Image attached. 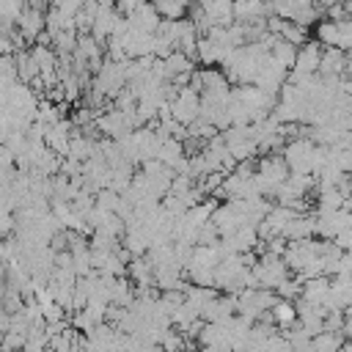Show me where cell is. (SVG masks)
Here are the masks:
<instances>
[{
    "label": "cell",
    "mask_w": 352,
    "mask_h": 352,
    "mask_svg": "<svg viewBox=\"0 0 352 352\" xmlns=\"http://www.w3.org/2000/svg\"><path fill=\"white\" fill-rule=\"evenodd\" d=\"M94 94L104 96V99H116L124 88H126V72H124V60H110L104 58V63L94 72Z\"/></svg>",
    "instance_id": "1"
},
{
    "label": "cell",
    "mask_w": 352,
    "mask_h": 352,
    "mask_svg": "<svg viewBox=\"0 0 352 352\" xmlns=\"http://www.w3.org/2000/svg\"><path fill=\"white\" fill-rule=\"evenodd\" d=\"M314 138H292L280 154L292 173H314Z\"/></svg>",
    "instance_id": "2"
},
{
    "label": "cell",
    "mask_w": 352,
    "mask_h": 352,
    "mask_svg": "<svg viewBox=\"0 0 352 352\" xmlns=\"http://www.w3.org/2000/svg\"><path fill=\"white\" fill-rule=\"evenodd\" d=\"M170 113H173V118L182 121L184 126H190L192 121H198V118H201V91L190 88V85L182 88L179 96L170 102Z\"/></svg>",
    "instance_id": "3"
},
{
    "label": "cell",
    "mask_w": 352,
    "mask_h": 352,
    "mask_svg": "<svg viewBox=\"0 0 352 352\" xmlns=\"http://www.w3.org/2000/svg\"><path fill=\"white\" fill-rule=\"evenodd\" d=\"M129 25L132 28H138V30H146V33H157L160 30V25H162V14H160V8H157V3H151V0H143L129 16Z\"/></svg>",
    "instance_id": "4"
},
{
    "label": "cell",
    "mask_w": 352,
    "mask_h": 352,
    "mask_svg": "<svg viewBox=\"0 0 352 352\" xmlns=\"http://www.w3.org/2000/svg\"><path fill=\"white\" fill-rule=\"evenodd\" d=\"M16 30H19L28 41H38V36L47 30V11L25 8V11L16 16Z\"/></svg>",
    "instance_id": "5"
},
{
    "label": "cell",
    "mask_w": 352,
    "mask_h": 352,
    "mask_svg": "<svg viewBox=\"0 0 352 352\" xmlns=\"http://www.w3.org/2000/svg\"><path fill=\"white\" fill-rule=\"evenodd\" d=\"M322 52H324V47L316 41V38H311L308 44H302L300 50H297V60H294V72H300V74H319V63H322Z\"/></svg>",
    "instance_id": "6"
},
{
    "label": "cell",
    "mask_w": 352,
    "mask_h": 352,
    "mask_svg": "<svg viewBox=\"0 0 352 352\" xmlns=\"http://www.w3.org/2000/svg\"><path fill=\"white\" fill-rule=\"evenodd\" d=\"M124 14L116 8V6H102V11L96 14V19H94V38L99 41V44H107V38L113 36V30H116V25H118V19H121Z\"/></svg>",
    "instance_id": "7"
},
{
    "label": "cell",
    "mask_w": 352,
    "mask_h": 352,
    "mask_svg": "<svg viewBox=\"0 0 352 352\" xmlns=\"http://www.w3.org/2000/svg\"><path fill=\"white\" fill-rule=\"evenodd\" d=\"M236 314V294H220V297H214L206 308H204V314H201V319L204 322H226V319H231Z\"/></svg>",
    "instance_id": "8"
},
{
    "label": "cell",
    "mask_w": 352,
    "mask_h": 352,
    "mask_svg": "<svg viewBox=\"0 0 352 352\" xmlns=\"http://www.w3.org/2000/svg\"><path fill=\"white\" fill-rule=\"evenodd\" d=\"M231 50H236V47H223V44H217L214 38L201 36V38H198V58H195V60L204 63V66H217V63L226 60V55H228Z\"/></svg>",
    "instance_id": "9"
},
{
    "label": "cell",
    "mask_w": 352,
    "mask_h": 352,
    "mask_svg": "<svg viewBox=\"0 0 352 352\" xmlns=\"http://www.w3.org/2000/svg\"><path fill=\"white\" fill-rule=\"evenodd\" d=\"M319 74H346V50L341 47H324L322 52V63H319Z\"/></svg>",
    "instance_id": "10"
},
{
    "label": "cell",
    "mask_w": 352,
    "mask_h": 352,
    "mask_svg": "<svg viewBox=\"0 0 352 352\" xmlns=\"http://www.w3.org/2000/svg\"><path fill=\"white\" fill-rule=\"evenodd\" d=\"M330 289H333V280L327 275H319V278H308L302 283V297L308 302H316V305H324L327 297H330Z\"/></svg>",
    "instance_id": "11"
},
{
    "label": "cell",
    "mask_w": 352,
    "mask_h": 352,
    "mask_svg": "<svg viewBox=\"0 0 352 352\" xmlns=\"http://www.w3.org/2000/svg\"><path fill=\"white\" fill-rule=\"evenodd\" d=\"M135 283V289H143V286H154V264L148 261V256H135L132 264H129V272H126Z\"/></svg>",
    "instance_id": "12"
},
{
    "label": "cell",
    "mask_w": 352,
    "mask_h": 352,
    "mask_svg": "<svg viewBox=\"0 0 352 352\" xmlns=\"http://www.w3.org/2000/svg\"><path fill=\"white\" fill-rule=\"evenodd\" d=\"M204 11H206V16H209L212 28H214V25L228 28V25H234V22H236V16H234V0H212Z\"/></svg>",
    "instance_id": "13"
},
{
    "label": "cell",
    "mask_w": 352,
    "mask_h": 352,
    "mask_svg": "<svg viewBox=\"0 0 352 352\" xmlns=\"http://www.w3.org/2000/svg\"><path fill=\"white\" fill-rule=\"evenodd\" d=\"M162 60H165V74H168L170 82H173L179 74H190V72H195V60H192L187 52H182V50L170 52V55L162 58Z\"/></svg>",
    "instance_id": "14"
},
{
    "label": "cell",
    "mask_w": 352,
    "mask_h": 352,
    "mask_svg": "<svg viewBox=\"0 0 352 352\" xmlns=\"http://www.w3.org/2000/svg\"><path fill=\"white\" fill-rule=\"evenodd\" d=\"M217 206H220V201H198L195 206H190V209L184 212V217H187V223H192L195 228H201V226L212 223Z\"/></svg>",
    "instance_id": "15"
},
{
    "label": "cell",
    "mask_w": 352,
    "mask_h": 352,
    "mask_svg": "<svg viewBox=\"0 0 352 352\" xmlns=\"http://www.w3.org/2000/svg\"><path fill=\"white\" fill-rule=\"evenodd\" d=\"M16 72H19V80L28 82V85H33V82L41 80V69H38L33 52H25V50L16 52Z\"/></svg>",
    "instance_id": "16"
},
{
    "label": "cell",
    "mask_w": 352,
    "mask_h": 352,
    "mask_svg": "<svg viewBox=\"0 0 352 352\" xmlns=\"http://www.w3.org/2000/svg\"><path fill=\"white\" fill-rule=\"evenodd\" d=\"M344 333H333V330H322L311 338L314 352H341L344 349Z\"/></svg>",
    "instance_id": "17"
},
{
    "label": "cell",
    "mask_w": 352,
    "mask_h": 352,
    "mask_svg": "<svg viewBox=\"0 0 352 352\" xmlns=\"http://www.w3.org/2000/svg\"><path fill=\"white\" fill-rule=\"evenodd\" d=\"M187 154V146H184V140H176V138H165L162 140V146H160V154H157V160H162L165 165H176L182 157Z\"/></svg>",
    "instance_id": "18"
},
{
    "label": "cell",
    "mask_w": 352,
    "mask_h": 352,
    "mask_svg": "<svg viewBox=\"0 0 352 352\" xmlns=\"http://www.w3.org/2000/svg\"><path fill=\"white\" fill-rule=\"evenodd\" d=\"M297 50H300V47H294L292 41H286V38H280V36H278V41L272 44L270 55H272L275 60H280L286 69H294V60H297Z\"/></svg>",
    "instance_id": "19"
},
{
    "label": "cell",
    "mask_w": 352,
    "mask_h": 352,
    "mask_svg": "<svg viewBox=\"0 0 352 352\" xmlns=\"http://www.w3.org/2000/svg\"><path fill=\"white\" fill-rule=\"evenodd\" d=\"M272 319H275V324L280 330L289 327V324H294L297 322V305L292 300H278L275 308H272Z\"/></svg>",
    "instance_id": "20"
},
{
    "label": "cell",
    "mask_w": 352,
    "mask_h": 352,
    "mask_svg": "<svg viewBox=\"0 0 352 352\" xmlns=\"http://www.w3.org/2000/svg\"><path fill=\"white\" fill-rule=\"evenodd\" d=\"M162 19H182L190 14V0H162L157 3Z\"/></svg>",
    "instance_id": "21"
},
{
    "label": "cell",
    "mask_w": 352,
    "mask_h": 352,
    "mask_svg": "<svg viewBox=\"0 0 352 352\" xmlns=\"http://www.w3.org/2000/svg\"><path fill=\"white\" fill-rule=\"evenodd\" d=\"M302 283H305L302 278H297V280H294V278H286L275 292H278V297H280V300H292V302H294V300H300V297H302Z\"/></svg>",
    "instance_id": "22"
},
{
    "label": "cell",
    "mask_w": 352,
    "mask_h": 352,
    "mask_svg": "<svg viewBox=\"0 0 352 352\" xmlns=\"http://www.w3.org/2000/svg\"><path fill=\"white\" fill-rule=\"evenodd\" d=\"M118 204H121V192H116V190H110V187H104V190L96 192V206H99V209H104V212H118Z\"/></svg>",
    "instance_id": "23"
},
{
    "label": "cell",
    "mask_w": 352,
    "mask_h": 352,
    "mask_svg": "<svg viewBox=\"0 0 352 352\" xmlns=\"http://www.w3.org/2000/svg\"><path fill=\"white\" fill-rule=\"evenodd\" d=\"M264 352H294V346L289 344V338L283 333H272L264 344Z\"/></svg>",
    "instance_id": "24"
},
{
    "label": "cell",
    "mask_w": 352,
    "mask_h": 352,
    "mask_svg": "<svg viewBox=\"0 0 352 352\" xmlns=\"http://www.w3.org/2000/svg\"><path fill=\"white\" fill-rule=\"evenodd\" d=\"M50 6L60 8V11H63V14H69V16H77V14L82 11L85 0H50Z\"/></svg>",
    "instance_id": "25"
},
{
    "label": "cell",
    "mask_w": 352,
    "mask_h": 352,
    "mask_svg": "<svg viewBox=\"0 0 352 352\" xmlns=\"http://www.w3.org/2000/svg\"><path fill=\"white\" fill-rule=\"evenodd\" d=\"M140 3H143V0H118V3H116V8H118L124 16H129V14H132V11H135Z\"/></svg>",
    "instance_id": "26"
},
{
    "label": "cell",
    "mask_w": 352,
    "mask_h": 352,
    "mask_svg": "<svg viewBox=\"0 0 352 352\" xmlns=\"http://www.w3.org/2000/svg\"><path fill=\"white\" fill-rule=\"evenodd\" d=\"M25 3H28V8H38V11H44L50 0H25Z\"/></svg>",
    "instance_id": "27"
},
{
    "label": "cell",
    "mask_w": 352,
    "mask_h": 352,
    "mask_svg": "<svg viewBox=\"0 0 352 352\" xmlns=\"http://www.w3.org/2000/svg\"><path fill=\"white\" fill-rule=\"evenodd\" d=\"M346 77H352V52H346Z\"/></svg>",
    "instance_id": "28"
},
{
    "label": "cell",
    "mask_w": 352,
    "mask_h": 352,
    "mask_svg": "<svg viewBox=\"0 0 352 352\" xmlns=\"http://www.w3.org/2000/svg\"><path fill=\"white\" fill-rule=\"evenodd\" d=\"M99 3H102V6H116L118 0H99Z\"/></svg>",
    "instance_id": "29"
},
{
    "label": "cell",
    "mask_w": 352,
    "mask_h": 352,
    "mask_svg": "<svg viewBox=\"0 0 352 352\" xmlns=\"http://www.w3.org/2000/svg\"><path fill=\"white\" fill-rule=\"evenodd\" d=\"M344 6H346V14H349V16H352V0H346V3H344Z\"/></svg>",
    "instance_id": "30"
},
{
    "label": "cell",
    "mask_w": 352,
    "mask_h": 352,
    "mask_svg": "<svg viewBox=\"0 0 352 352\" xmlns=\"http://www.w3.org/2000/svg\"><path fill=\"white\" fill-rule=\"evenodd\" d=\"M151 3H162V0H151Z\"/></svg>",
    "instance_id": "31"
}]
</instances>
